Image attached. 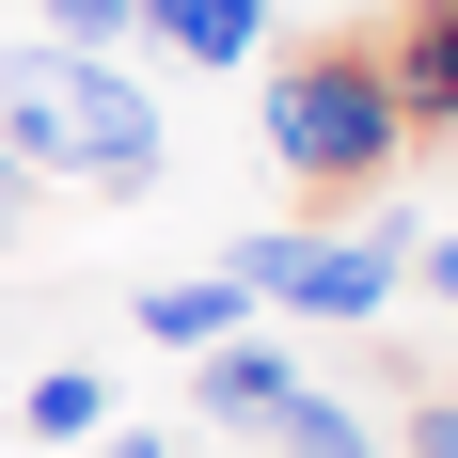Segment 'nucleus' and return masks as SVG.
<instances>
[{
  "label": "nucleus",
  "mask_w": 458,
  "mask_h": 458,
  "mask_svg": "<svg viewBox=\"0 0 458 458\" xmlns=\"http://www.w3.org/2000/svg\"><path fill=\"white\" fill-rule=\"evenodd\" d=\"M0 158L32 190H111V206H127V190H158L174 142H158V95H142L127 64L32 32V47H0Z\"/></svg>",
  "instance_id": "nucleus-1"
},
{
  "label": "nucleus",
  "mask_w": 458,
  "mask_h": 458,
  "mask_svg": "<svg viewBox=\"0 0 458 458\" xmlns=\"http://www.w3.org/2000/svg\"><path fill=\"white\" fill-rule=\"evenodd\" d=\"M253 142L284 158L301 206H364L395 174V80H379V32H317V47H253Z\"/></svg>",
  "instance_id": "nucleus-2"
},
{
  "label": "nucleus",
  "mask_w": 458,
  "mask_h": 458,
  "mask_svg": "<svg viewBox=\"0 0 458 458\" xmlns=\"http://www.w3.org/2000/svg\"><path fill=\"white\" fill-rule=\"evenodd\" d=\"M395 269H411V237H237L222 253L253 317H395Z\"/></svg>",
  "instance_id": "nucleus-3"
},
{
  "label": "nucleus",
  "mask_w": 458,
  "mask_h": 458,
  "mask_svg": "<svg viewBox=\"0 0 458 458\" xmlns=\"http://www.w3.org/2000/svg\"><path fill=\"white\" fill-rule=\"evenodd\" d=\"M284 395H301V348H284V332L237 317L222 348H190V411H206V427H269Z\"/></svg>",
  "instance_id": "nucleus-4"
},
{
  "label": "nucleus",
  "mask_w": 458,
  "mask_h": 458,
  "mask_svg": "<svg viewBox=\"0 0 458 458\" xmlns=\"http://www.w3.org/2000/svg\"><path fill=\"white\" fill-rule=\"evenodd\" d=\"M379 80H395V127H458V0L379 16Z\"/></svg>",
  "instance_id": "nucleus-5"
},
{
  "label": "nucleus",
  "mask_w": 458,
  "mask_h": 458,
  "mask_svg": "<svg viewBox=\"0 0 458 458\" xmlns=\"http://www.w3.org/2000/svg\"><path fill=\"white\" fill-rule=\"evenodd\" d=\"M127 317H142V348H174V364H190V348H222V332L253 317V301H237L222 269H158V284L127 301Z\"/></svg>",
  "instance_id": "nucleus-6"
},
{
  "label": "nucleus",
  "mask_w": 458,
  "mask_h": 458,
  "mask_svg": "<svg viewBox=\"0 0 458 458\" xmlns=\"http://www.w3.org/2000/svg\"><path fill=\"white\" fill-rule=\"evenodd\" d=\"M142 32L174 47V64H253L269 47V0H142Z\"/></svg>",
  "instance_id": "nucleus-7"
},
{
  "label": "nucleus",
  "mask_w": 458,
  "mask_h": 458,
  "mask_svg": "<svg viewBox=\"0 0 458 458\" xmlns=\"http://www.w3.org/2000/svg\"><path fill=\"white\" fill-rule=\"evenodd\" d=\"M16 427H32V443H95V427H111V379H95V364H47L32 395H16Z\"/></svg>",
  "instance_id": "nucleus-8"
},
{
  "label": "nucleus",
  "mask_w": 458,
  "mask_h": 458,
  "mask_svg": "<svg viewBox=\"0 0 458 458\" xmlns=\"http://www.w3.org/2000/svg\"><path fill=\"white\" fill-rule=\"evenodd\" d=\"M269 443H284V458H364V411H348V395H317V379H301V395H284V411H269Z\"/></svg>",
  "instance_id": "nucleus-9"
},
{
  "label": "nucleus",
  "mask_w": 458,
  "mask_h": 458,
  "mask_svg": "<svg viewBox=\"0 0 458 458\" xmlns=\"http://www.w3.org/2000/svg\"><path fill=\"white\" fill-rule=\"evenodd\" d=\"M127 32H142V0H47V47H95V64H111Z\"/></svg>",
  "instance_id": "nucleus-10"
},
{
  "label": "nucleus",
  "mask_w": 458,
  "mask_h": 458,
  "mask_svg": "<svg viewBox=\"0 0 458 458\" xmlns=\"http://www.w3.org/2000/svg\"><path fill=\"white\" fill-rule=\"evenodd\" d=\"M395 458H458V395H411V427H395Z\"/></svg>",
  "instance_id": "nucleus-11"
},
{
  "label": "nucleus",
  "mask_w": 458,
  "mask_h": 458,
  "mask_svg": "<svg viewBox=\"0 0 458 458\" xmlns=\"http://www.w3.org/2000/svg\"><path fill=\"white\" fill-rule=\"evenodd\" d=\"M16 237H32V174L0 158V253H16Z\"/></svg>",
  "instance_id": "nucleus-12"
},
{
  "label": "nucleus",
  "mask_w": 458,
  "mask_h": 458,
  "mask_svg": "<svg viewBox=\"0 0 458 458\" xmlns=\"http://www.w3.org/2000/svg\"><path fill=\"white\" fill-rule=\"evenodd\" d=\"M95 458H174V443H158V427H95Z\"/></svg>",
  "instance_id": "nucleus-13"
},
{
  "label": "nucleus",
  "mask_w": 458,
  "mask_h": 458,
  "mask_svg": "<svg viewBox=\"0 0 458 458\" xmlns=\"http://www.w3.org/2000/svg\"><path fill=\"white\" fill-rule=\"evenodd\" d=\"M427 301H443V317H458V237H427Z\"/></svg>",
  "instance_id": "nucleus-14"
},
{
  "label": "nucleus",
  "mask_w": 458,
  "mask_h": 458,
  "mask_svg": "<svg viewBox=\"0 0 458 458\" xmlns=\"http://www.w3.org/2000/svg\"><path fill=\"white\" fill-rule=\"evenodd\" d=\"M443 142H458V127H443Z\"/></svg>",
  "instance_id": "nucleus-15"
}]
</instances>
